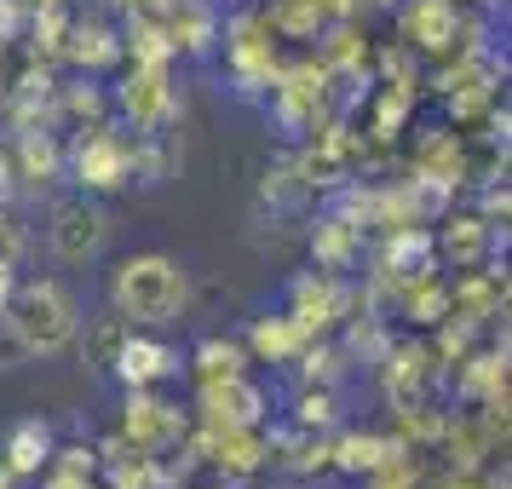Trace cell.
<instances>
[{"mask_svg": "<svg viewBox=\"0 0 512 489\" xmlns=\"http://www.w3.org/2000/svg\"><path fill=\"white\" fill-rule=\"evenodd\" d=\"M185 294L179 282V265L162 254H144V259H127L116 271V305L133 317V323H162L173 317V305Z\"/></svg>", "mask_w": 512, "mask_h": 489, "instance_id": "cell-1", "label": "cell"}, {"mask_svg": "<svg viewBox=\"0 0 512 489\" xmlns=\"http://www.w3.org/2000/svg\"><path fill=\"white\" fill-rule=\"evenodd\" d=\"M12 328L24 334V346L58 351L75 334V305L64 300V288H52V282H29L24 294L12 300Z\"/></svg>", "mask_w": 512, "mask_h": 489, "instance_id": "cell-2", "label": "cell"}, {"mask_svg": "<svg viewBox=\"0 0 512 489\" xmlns=\"http://www.w3.org/2000/svg\"><path fill=\"white\" fill-rule=\"evenodd\" d=\"M104 242V219H98V208H87V202H64L58 208V225H52V248L64 259H87Z\"/></svg>", "mask_w": 512, "mask_h": 489, "instance_id": "cell-3", "label": "cell"}, {"mask_svg": "<svg viewBox=\"0 0 512 489\" xmlns=\"http://www.w3.org/2000/svg\"><path fill=\"white\" fill-rule=\"evenodd\" d=\"M81 173H87L93 185H121V150L98 139L93 150H81Z\"/></svg>", "mask_w": 512, "mask_h": 489, "instance_id": "cell-4", "label": "cell"}, {"mask_svg": "<svg viewBox=\"0 0 512 489\" xmlns=\"http://www.w3.org/2000/svg\"><path fill=\"white\" fill-rule=\"evenodd\" d=\"M121 363H127V374L150 380V374L167 369V351H156V346H127V351H121Z\"/></svg>", "mask_w": 512, "mask_h": 489, "instance_id": "cell-5", "label": "cell"}]
</instances>
